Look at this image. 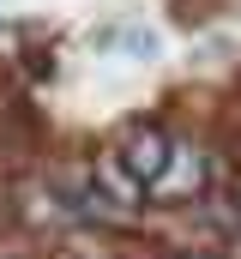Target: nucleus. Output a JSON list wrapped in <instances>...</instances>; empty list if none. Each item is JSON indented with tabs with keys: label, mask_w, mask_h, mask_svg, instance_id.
<instances>
[{
	"label": "nucleus",
	"mask_w": 241,
	"mask_h": 259,
	"mask_svg": "<svg viewBox=\"0 0 241 259\" xmlns=\"http://www.w3.org/2000/svg\"><path fill=\"white\" fill-rule=\"evenodd\" d=\"M229 259H241V235H235V253H229Z\"/></svg>",
	"instance_id": "20e7f679"
},
{
	"label": "nucleus",
	"mask_w": 241,
	"mask_h": 259,
	"mask_svg": "<svg viewBox=\"0 0 241 259\" xmlns=\"http://www.w3.org/2000/svg\"><path fill=\"white\" fill-rule=\"evenodd\" d=\"M181 259H229V253H211V247H187Z\"/></svg>",
	"instance_id": "7ed1b4c3"
},
{
	"label": "nucleus",
	"mask_w": 241,
	"mask_h": 259,
	"mask_svg": "<svg viewBox=\"0 0 241 259\" xmlns=\"http://www.w3.org/2000/svg\"><path fill=\"white\" fill-rule=\"evenodd\" d=\"M199 193H205V157H199L187 139H175V145H169L163 175L145 187V205H193Z\"/></svg>",
	"instance_id": "f03ea898"
},
{
	"label": "nucleus",
	"mask_w": 241,
	"mask_h": 259,
	"mask_svg": "<svg viewBox=\"0 0 241 259\" xmlns=\"http://www.w3.org/2000/svg\"><path fill=\"white\" fill-rule=\"evenodd\" d=\"M169 145H175L169 133H157V127H139V121H133V127L120 133V139L109 145V151H103V157H109V163H115L120 175H127V181H133V187L145 193V187H151V181L163 175V163H169Z\"/></svg>",
	"instance_id": "f257e3e1"
}]
</instances>
